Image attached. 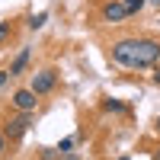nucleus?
I'll return each mask as SVG.
<instances>
[{"label":"nucleus","mask_w":160,"mask_h":160,"mask_svg":"<svg viewBox=\"0 0 160 160\" xmlns=\"http://www.w3.org/2000/svg\"><path fill=\"white\" fill-rule=\"evenodd\" d=\"M157 131H160V115H157Z\"/></svg>","instance_id":"nucleus-15"},{"label":"nucleus","mask_w":160,"mask_h":160,"mask_svg":"<svg viewBox=\"0 0 160 160\" xmlns=\"http://www.w3.org/2000/svg\"><path fill=\"white\" fill-rule=\"evenodd\" d=\"M148 3H151V0H125V7H128V13H131V16H135V13H141Z\"/></svg>","instance_id":"nucleus-8"},{"label":"nucleus","mask_w":160,"mask_h":160,"mask_svg":"<svg viewBox=\"0 0 160 160\" xmlns=\"http://www.w3.org/2000/svg\"><path fill=\"white\" fill-rule=\"evenodd\" d=\"M35 96H38V93H35V90L29 87V90H16V93H13V99H10V102L16 106L19 112H35V106H38V99H35Z\"/></svg>","instance_id":"nucleus-5"},{"label":"nucleus","mask_w":160,"mask_h":160,"mask_svg":"<svg viewBox=\"0 0 160 160\" xmlns=\"http://www.w3.org/2000/svg\"><path fill=\"white\" fill-rule=\"evenodd\" d=\"M26 61H29V48H22L19 55H16V61L10 64V74L16 77V74H22V68H26Z\"/></svg>","instance_id":"nucleus-6"},{"label":"nucleus","mask_w":160,"mask_h":160,"mask_svg":"<svg viewBox=\"0 0 160 160\" xmlns=\"http://www.w3.org/2000/svg\"><path fill=\"white\" fill-rule=\"evenodd\" d=\"M7 148V135H3V131H0V151H3Z\"/></svg>","instance_id":"nucleus-13"},{"label":"nucleus","mask_w":160,"mask_h":160,"mask_svg":"<svg viewBox=\"0 0 160 160\" xmlns=\"http://www.w3.org/2000/svg\"><path fill=\"white\" fill-rule=\"evenodd\" d=\"M160 58V42L157 38H122L112 45V61L122 68H154Z\"/></svg>","instance_id":"nucleus-1"},{"label":"nucleus","mask_w":160,"mask_h":160,"mask_svg":"<svg viewBox=\"0 0 160 160\" xmlns=\"http://www.w3.org/2000/svg\"><path fill=\"white\" fill-rule=\"evenodd\" d=\"M29 122H32V112H22V115H16V118H7V125H3L7 141H19V138L26 135V128H29Z\"/></svg>","instance_id":"nucleus-2"},{"label":"nucleus","mask_w":160,"mask_h":160,"mask_svg":"<svg viewBox=\"0 0 160 160\" xmlns=\"http://www.w3.org/2000/svg\"><path fill=\"white\" fill-rule=\"evenodd\" d=\"M157 160H160V151H157Z\"/></svg>","instance_id":"nucleus-18"},{"label":"nucleus","mask_w":160,"mask_h":160,"mask_svg":"<svg viewBox=\"0 0 160 160\" xmlns=\"http://www.w3.org/2000/svg\"><path fill=\"white\" fill-rule=\"evenodd\" d=\"M106 109H109V112H122V109H125V106H122V102H118V99H106Z\"/></svg>","instance_id":"nucleus-9"},{"label":"nucleus","mask_w":160,"mask_h":160,"mask_svg":"<svg viewBox=\"0 0 160 160\" xmlns=\"http://www.w3.org/2000/svg\"><path fill=\"white\" fill-rule=\"evenodd\" d=\"M154 83H160V68H157V71H154Z\"/></svg>","instance_id":"nucleus-14"},{"label":"nucleus","mask_w":160,"mask_h":160,"mask_svg":"<svg viewBox=\"0 0 160 160\" xmlns=\"http://www.w3.org/2000/svg\"><path fill=\"white\" fill-rule=\"evenodd\" d=\"M10 77H13L10 71H0V87H7V80H10Z\"/></svg>","instance_id":"nucleus-12"},{"label":"nucleus","mask_w":160,"mask_h":160,"mask_svg":"<svg viewBox=\"0 0 160 160\" xmlns=\"http://www.w3.org/2000/svg\"><path fill=\"white\" fill-rule=\"evenodd\" d=\"M151 3H160V0H151Z\"/></svg>","instance_id":"nucleus-17"},{"label":"nucleus","mask_w":160,"mask_h":160,"mask_svg":"<svg viewBox=\"0 0 160 160\" xmlns=\"http://www.w3.org/2000/svg\"><path fill=\"white\" fill-rule=\"evenodd\" d=\"M71 148H74V138H64V141H61V144H58V151H61V154H68V151H71Z\"/></svg>","instance_id":"nucleus-11"},{"label":"nucleus","mask_w":160,"mask_h":160,"mask_svg":"<svg viewBox=\"0 0 160 160\" xmlns=\"http://www.w3.org/2000/svg\"><path fill=\"white\" fill-rule=\"evenodd\" d=\"M128 16H131V13L125 7V0H109V3H102V19L106 22H122Z\"/></svg>","instance_id":"nucleus-4"},{"label":"nucleus","mask_w":160,"mask_h":160,"mask_svg":"<svg viewBox=\"0 0 160 160\" xmlns=\"http://www.w3.org/2000/svg\"><path fill=\"white\" fill-rule=\"evenodd\" d=\"M118 160H131V157H118Z\"/></svg>","instance_id":"nucleus-16"},{"label":"nucleus","mask_w":160,"mask_h":160,"mask_svg":"<svg viewBox=\"0 0 160 160\" xmlns=\"http://www.w3.org/2000/svg\"><path fill=\"white\" fill-rule=\"evenodd\" d=\"M55 80H58V74H55V71H35L29 87L38 93V96H45V93H51V90H55Z\"/></svg>","instance_id":"nucleus-3"},{"label":"nucleus","mask_w":160,"mask_h":160,"mask_svg":"<svg viewBox=\"0 0 160 160\" xmlns=\"http://www.w3.org/2000/svg\"><path fill=\"white\" fill-rule=\"evenodd\" d=\"M10 38V22H0V45Z\"/></svg>","instance_id":"nucleus-10"},{"label":"nucleus","mask_w":160,"mask_h":160,"mask_svg":"<svg viewBox=\"0 0 160 160\" xmlns=\"http://www.w3.org/2000/svg\"><path fill=\"white\" fill-rule=\"evenodd\" d=\"M45 22H48V13L42 10V13H35V16H29V29H42Z\"/></svg>","instance_id":"nucleus-7"},{"label":"nucleus","mask_w":160,"mask_h":160,"mask_svg":"<svg viewBox=\"0 0 160 160\" xmlns=\"http://www.w3.org/2000/svg\"><path fill=\"white\" fill-rule=\"evenodd\" d=\"M157 26H160V22H157Z\"/></svg>","instance_id":"nucleus-19"}]
</instances>
